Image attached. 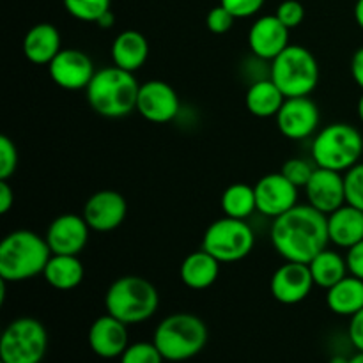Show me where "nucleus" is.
<instances>
[{"instance_id": "f704fd0d", "label": "nucleus", "mask_w": 363, "mask_h": 363, "mask_svg": "<svg viewBox=\"0 0 363 363\" xmlns=\"http://www.w3.org/2000/svg\"><path fill=\"white\" fill-rule=\"evenodd\" d=\"M234 20H236V16L220 4V6L209 9L208 16H206V27L213 34H225L233 28Z\"/></svg>"}, {"instance_id": "f03ea898", "label": "nucleus", "mask_w": 363, "mask_h": 363, "mask_svg": "<svg viewBox=\"0 0 363 363\" xmlns=\"http://www.w3.org/2000/svg\"><path fill=\"white\" fill-rule=\"evenodd\" d=\"M138 89L140 85L133 73L110 66L96 71L85 94L96 113L108 119H119L137 110Z\"/></svg>"}, {"instance_id": "ddd939ff", "label": "nucleus", "mask_w": 363, "mask_h": 363, "mask_svg": "<svg viewBox=\"0 0 363 363\" xmlns=\"http://www.w3.org/2000/svg\"><path fill=\"white\" fill-rule=\"evenodd\" d=\"M179 96L163 80H149L140 85L137 112L155 124L170 123L179 113Z\"/></svg>"}, {"instance_id": "473e14b6", "label": "nucleus", "mask_w": 363, "mask_h": 363, "mask_svg": "<svg viewBox=\"0 0 363 363\" xmlns=\"http://www.w3.org/2000/svg\"><path fill=\"white\" fill-rule=\"evenodd\" d=\"M18 167V149L14 142L7 135L0 137V179L9 181V177L16 172Z\"/></svg>"}, {"instance_id": "a18cd8bd", "label": "nucleus", "mask_w": 363, "mask_h": 363, "mask_svg": "<svg viewBox=\"0 0 363 363\" xmlns=\"http://www.w3.org/2000/svg\"><path fill=\"white\" fill-rule=\"evenodd\" d=\"M350 362V358H344V357H333L330 363H347Z\"/></svg>"}, {"instance_id": "e433bc0d", "label": "nucleus", "mask_w": 363, "mask_h": 363, "mask_svg": "<svg viewBox=\"0 0 363 363\" xmlns=\"http://www.w3.org/2000/svg\"><path fill=\"white\" fill-rule=\"evenodd\" d=\"M346 262L351 275L363 280V241H360V243H357L354 247H351L350 250H347Z\"/></svg>"}, {"instance_id": "f3484780", "label": "nucleus", "mask_w": 363, "mask_h": 363, "mask_svg": "<svg viewBox=\"0 0 363 363\" xmlns=\"http://www.w3.org/2000/svg\"><path fill=\"white\" fill-rule=\"evenodd\" d=\"M248 46L257 59L272 62L289 46V28L275 14L257 18L248 30Z\"/></svg>"}, {"instance_id": "c756f323", "label": "nucleus", "mask_w": 363, "mask_h": 363, "mask_svg": "<svg viewBox=\"0 0 363 363\" xmlns=\"http://www.w3.org/2000/svg\"><path fill=\"white\" fill-rule=\"evenodd\" d=\"M163 354L155 342H135L121 354V363H163Z\"/></svg>"}, {"instance_id": "412c9836", "label": "nucleus", "mask_w": 363, "mask_h": 363, "mask_svg": "<svg viewBox=\"0 0 363 363\" xmlns=\"http://www.w3.org/2000/svg\"><path fill=\"white\" fill-rule=\"evenodd\" d=\"M330 241L340 248L350 250L363 241V211L354 206L344 204L328 215Z\"/></svg>"}, {"instance_id": "dca6fc26", "label": "nucleus", "mask_w": 363, "mask_h": 363, "mask_svg": "<svg viewBox=\"0 0 363 363\" xmlns=\"http://www.w3.org/2000/svg\"><path fill=\"white\" fill-rule=\"evenodd\" d=\"M305 195L312 208L325 213L326 216L332 215L333 211L346 204L342 172L315 167L314 174L305 186Z\"/></svg>"}, {"instance_id": "6e6552de", "label": "nucleus", "mask_w": 363, "mask_h": 363, "mask_svg": "<svg viewBox=\"0 0 363 363\" xmlns=\"http://www.w3.org/2000/svg\"><path fill=\"white\" fill-rule=\"evenodd\" d=\"M48 350V333L34 318L14 319L0 339V362L41 363Z\"/></svg>"}, {"instance_id": "393cba45", "label": "nucleus", "mask_w": 363, "mask_h": 363, "mask_svg": "<svg viewBox=\"0 0 363 363\" xmlns=\"http://www.w3.org/2000/svg\"><path fill=\"white\" fill-rule=\"evenodd\" d=\"M85 269L78 255L52 254L43 277L57 291H71L84 280Z\"/></svg>"}, {"instance_id": "a878e982", "label": "nucleus", "mask_w": 363, "mask_h": 363, "mask_svg": "<svg viewBox=\"0 0 363 363\" xmlns=\"http://www.w3.org/2000/svg\"><path fill=\"white\" fill-rule=\"evenodd\" d=\"M328 308L337 315H354L363 308V280L346 277L326 293Z\"/></svg>"}, {"instance_id": "c9c22d12", "label": "nucleus", "mask_w": 363, "mask_h": 363, "mask_svg": "<svg viewBox=\"0 0 363 363\" xmlns=\"http://www.w3.org/2000/svg\"><path fill=\"white\" fill-rule=\"evenodd\" d=\"M220 4L236 18H250L261 11L264 0H220Z\"/></svg>"}, {"instance_id": "49530a36", "label": "nucleus", "mask_w": 363, "mask_h": 363, "mask_svg": "<svg viewBox=\"0 0 363 363\" xmlns=\"http://www.w3.org/2000/svg\"><path fill=\"white\" fill-rule=\"evenodd\" d=\"M0 363H4V362H0Z\"/></svg>"}, {"instance_id": "4be33fe9", "label": "nucleus", "mask_w": 363, "mask_h": 363, "mask_svg": "<svg viewBox=\"0 0 363 363\" xmlns=\"http://www.w3.org/2000/svg\"><path fill=\"white\" fill-rule=\"evenodd\" d=\"M220 264L222 262L218 259L213 257L211 254L202 248L199 252H191L190 255L184 257L181 262L179 277L181 282L194 291H204L211 287L216 282L220 275Z\"/></svg>"}, {"instance_id": "f257e3e1", "label": "nucleus", "mask_w": 363, "mask_h": 363, "mask_svg": "<svg viewBox=\"0 0 363 363\" xmlns=\"http://www.w3.org/2000/svg\"><path fill=\"white\" fill-rule=\"evenodd\" d=\"M269 238L280 257L308 264L328 247V216L311 204H296L273 220Z\"/></svg>"}, {"instance_id": "1a4fd4ad", "label": "nucleus", "mask_w": 363, "mask_h": 363, "mask_svg": "<svg viewBox=\"0 0 363 363\" xmlns=\"http://www.w3.org/2000/svg\"><path fill=\"white\" fill-rule=\"evenodd\" d=\"M255 236L252 227L245 220L223 218L216 220L206 229L202 248L220 262H238L248 257L254 250Z\"/></svg>"}, {"instance_id": "4468645a", "label": "nucleus", "mask_w": 363, "mask_h": 363, "mask_svg": "<svg viewBox=\"0 0 363 363\" xmlns=\"http://www.w3.org/2000/svg\"><path fill=\"white\" fill-rule=\"evenodd\" d=\"M128 215V202L119 191L99 190L87 199L82 216L91 230L110 233L121 227Z\"/></svg>"}, {"instance_id": "20e7f679", "label": "nucleus", "mask_w": 363, "mask_h": 363, "mask_svg": "<svg viewBox=\"0 0 363 363\" xmlns=\"http://www.w3.org/2000/svg\"><path fill=\"white\" fill-rule=\"evenodd\" d=\"M160 305L158 289L144 277L126 275L113 280L105 294L106 314L124 325H138L156 314Z\"/></svg>"}, {"instance_id": "2eb2a0df", "label": "nucleus", "mask_w": 363, "mask_h": 363, "mask_svg": "<svg viewBox=\"0 0 363 363\" xmlns=\"http://www.w3.org/2000/svg\"><path fill=\"white\" fill-rule=\"evenodd\" d=\"M311 266L303 262L286 261L272 277L269 289L273 298L282 305L301 303L314 287Z\"/></svg>"}, {"instance_id": "58836bf2", "label": "nucleus", "mask_w": 363, "mask_h": 363, "mask_svg": "<svg viewBox=\"0 0 363 363\" xmlns=\"http://www.w3.org/2000/svg\"><path fill=\"white\" fill-rule=\"evenodd\" d=\"M14 204V191L6 179H0V213L6 215Z\"/></svg>"}, {"instance_id": "9b49d317", "label": "nucleus", "mask_w": 363, "mask_h": 363, "mask_svg": "<svg viewBox=\"0 0 363 363\" xmlns=\"http://www.w3.org/2000/svg\"><path fill=\"white\" fill-rule=\"evenodd\" d=\"M257 211L268 218H279L298 204V190L282 172L266 174L255 183Z\"/></svg>"}, {"instance_id": "f8f14e48", "label": "nucleus", "mask_w": 363, "mask_h": 363, "mask_svg": "<svg viewBox=\"0 0 363 363\" xmlns=\"http://www.w3.org/2000/svg\"><path fill=\"white\" fill-rule=\"evenodd\" d=\"M50 78L55 85L66 91H82L87 89L92 77L96 74L91 57L82 50H60L55 59L48 64Z\"/></svg>"}, {"instance_id": "c85d7f7f", "label": "nucleus", "mask_w": 363, "mask_h": 363, "mask_svg": "<svg viewBox=\"0 0 363 363\" xmlns=\"http://www.w3.org/2000/svg\"><path fill=\"white\" fill-rule=\"evenodd\" d=\"M62 2L67 13L73 18L96 23L106 11H110L112 0H62Z\"/></svg>"}, {"instance_id": "0eeeda50", "label": "nucleus", "mask_w": 363, "mask_h": 363, "mask_svg": "<svg viewBox=\"0 0 363 363\" xmlns=\"http://www.w3.org/2000/svg\"><path fill=\"white\" fill-rule=\"evenodd\" d=\"M269 78L279 85L286 98L311 96L319 84V64L311 50L289 45L272 60Z\"/></svg>"}, {"instance_id": "ea45409f", "label": "nucleus", "mask_w": 363, "mask_h": 363, "mask_svg": "<svg viewBox=\"0 0 363 363\" xmlns=\"http://www.w3.org/2000/svg\"><path fill=\"white\" fill-rule=\"evenodd\" d=\"M351 74L358 87L363 91V46L354 52L353 59H351Z\"/></svg>"}, {"instance_id": "79ce46f5", "label": "nucleus", "mask_w": 363, "mask_h": 363, "mask_svg": "<svg viewBox=\"0 0 363 363\" xmlns=\"http://www.w3.org/2000/svg\"><path fill=\"white\" fill-rule=\"evenodd\" d=\"M354 20L363 30V0H357V4H354Z\"/></svg>"}, {"instance_id": "72a5a7b5", "label": "nucleus", "mask_w": 363, "mask_h": 363, "mask_svg": "<svg viewBox=\"0 0 363 363\" xmlns=\"http://www.w3.org/2000/svg\"><path fill=\"white\" fill-rule=\"evenodd\" d=\"M275 16L286 25L287 28H296L303 23L305 20V7L298 0H284L280 6L277 7Z\"/></svg>"}, {"instance_id": "4c0bfd02", "label": "nucleus", "mask_w": 363, "mask_h": 363, "mask_svg": "<svg viewBox=\"0 0 363 363\" xmlns=\"http://www.w3.org/2000/svg\"><path fill=\"white\" fill-rule=\"evenodd\" d=\"M347 335H350L351 344H353L358 351H363V308L354 315H351Z\"/></svg>"}, {"instance_id": "c03bdc74", "label": "nucleus", "mask_w": 363, "mask_h": 363, "mask_svg": "<svg viewBox=\"0 0 363 363\" xmlns=\"http://www.w3.org/2000/svg\"><path fill=\"white\" fill-rule=\"evenodd\" d=\"M358 117H360V121L363 123V94L362 98L358 99Z\"/></svg>"}, {"instance_id": "6ab92c4d", "label": "nucleus", "mask_w": 363, "mask_h": 363, "mask_svg": "<svg viewBox=\"0 0 363 363\" xmlns=\"http://www.w3.org/2000/svg\"><path fill=\"white\" fill-rule=\"evenodd\" d=\"M89 346L99 358L105 360L121 358V354L130 346L128 325L110 314L101 315L92 323L89 330Z\"/></svg>"}, {"instance_id": "39448f33", "label": "nucleus", "mask_w": 363, "mask_h": 363, "mask_svg": "<svg viewBox=\"0 0 363 363\" xmlns=\"http://www.w3.org/2000/svg\"><path fill=\"white\" fill-rule=\"evenodd\" d=\"M152 342L167 362H186L206 347L208 326L199 315L179 312L165 318L156 326Z\"/></svg>"}, {"instance_id": "bb28decb", "label": "nucleus", "mask_w": 363, "mask_h": 363, "mask_svg": "<svg viewBox=\"0 0 363 363\" xmlns=\"http://www.w3.org/2000/svg\"><path fill=\"white\" fill-rule=\"evenodd\" d=\"M308 266H311V273L315 286L323 287L326 291L335 286V284H339L342 279H346L347 273H350L346 257H342L337 252L328 250V248L315 255L308 262Z\"/></svg>"}, {"instance_id": "cd10ccee", "label": "nucleus", "mask_w": 363, "mask_h": 363, "mask_svg": "<svg viewBox=\"0 0 363 363\" xmlns=\"http://www.w3.org/2000/svg\"><path fill=\"white\" fill-rule=\"evenodd\" d=\"M220 206H222L223 215L229 216V218L247 220L252 213L257 211L254 186L245 183L230 184L222 194Z\"/></svg>"}, {"instance_id": "7ed1b4c3", "label": "nucleus", "mask_w": 363, "mask_h": 363, "mask_svg": "<svg viewBox=\"0 0 363 363\" xmlns=\"http://www.w3.org/2000/svg\"><path fill=\"white\" fill-rule=\"evenodd\" d=\"M52 257L46 238L32 230H14L0 243V279L25 282L45 272Z\"/></svg>"}, {"instance_id": "423d86ee", "label": "nucleus", "mask_w": 363, "mask_h": 363, "mask_svg": "<svg viewBox=\"0 0 363 363\" xmlns=\"http://www.w3.org/2000/svg\"><path fill=\"white\" fill-rule=\"evenodd\" d=\"M311 151L315 167L346 172L360 162L363 137L351 124L332 123L315 135Z\"/></svg>"}, {"instance_id": "37998d69", "label": "nucleus", "mask_w": 363, "mask_h": 363, "mask_svg": "<svg viewBox=\"0 0 363 363\" xmlns=\"http://www.w3.org/2000/svg\"><path fill=\"white\" fill-rule=\"evenodd\" d=\"M347 363H363V351H358L354 357L350 358V362H347Z\"/></svg>"}, {"instance_id": "9d476101", "label": "nucleus", "mask_w": 363, "mask_h": 363, "mask_svg": "<svg viewBox=\"0 0 363 363\" xmlns=\"http://www.w3.org/2000/svg\"><path fill=\"white\" fill-rule=\"evenodd\" d=\"M277 128L289 140H305L319 128L321 113L318 105L308 96L286 98L282 108L277 113Z\"/></svg>"}, {"instance_id": "5701e85b", "label": "nucleus", "mask_w": 363, "mask_h": 363, "mask_svg": "<svg viewBox=\"0 0 363 363\" xmlns=\"http://www.w3.org/2000/svg\"><path fill=\"white\" fill-rule=\"evenodd\" d=\"M113 66L126 69L130 73L140 69L149 57V43L145 35L138 30H123L112 43Z\"/></svg>"}, {"instance_id": "7c9ffc66", "label": "nucleus", "mask_w": 363, "mask_h": 363, "mask_svg": "<svg viewBox=\"0 0 363 363\" xmlns=\"http://www.w3.org/2000/svg\"><path fill=\"white\" fill-rule=\"evenodd\" d=\"M344 188H346V204L363 211V163L358 162L344 174Z\"/></svg>"}, {"instance_id": "2f4dec72", "label": "nucleus", "mask_w": 363, "mask_h": 363, "mask_svg": "<svg viewBox=\"0 0 363 363\" xmlns=\"http://www.w3.org/2000/svg\"><path fill=\"white\" fill-rule=\"evenodd\" d=\"M314 170L315 167L312 165L311 162H307V160L293 158V160H287V162L284 163L280 172H282L284 176L294 184V186L305 188L307 186L308 179L312 177V174H314Z\"/></svg>"}, {"instance_id": "a19ab883", "label": "nucleus", "mask_w": 363, "mask_h": 363, "mask_svg": "<svg viewBox=\"0 0 363 363\" xmlns=\"http://www.w3.org/2000/svg\"><path fill=\"white\" fill-rule=\"evenodd\" d=\"M113 23H116V16H113L112 11H106V13L103 14L98 21H96V25L101 28H110Z\"/></svg>"}, {"instance_id": "aec40b11", "label": "nucleus", "mask_w": 363, "mask_h": 363, "mask_svg": "<svg viewBox=\"0 0 363 363\" xmlns=\"http://www.w3.org/2000/svg\"><path fill=\"white\" fill-rule=\"evenodd\" d=\"M60 32L52 23H38L23 38V55L35 66H48L60 52Z\"/></svg>"}, {"instance_id": "a211bd4d", "label": "nucleus", "mask_w": 363, "mask_h": 363, "mask_svg": "<svg viewBox=\"0 0 363 363\" xmlns=\"http://www.w3.org/2000/svg\"><path fill=\"white\" fill-rule=\"evenodd\" d=\"M89 230L84 216L60 215L46 230V243L52 254L78 255L89 241Z\"/></svg>"}, {"instance_id": "b1692460", "label": "nucleus", "mask_w": 363, "mask_h": 363, "mask_svg": "<svg viewBox=\"0 0 363 363\" xmlns=\"http://www.w3.org/2000/svg\"><path fill=\"white\" fill-rule=\"evenodd\" d=\"M286 96L280 91L279 85L272 80V78H259L254 84L248 87L247 96H245V103L252 116L261 117H277L279 110L282 108Z\"/></svg>"}]
</instances>
